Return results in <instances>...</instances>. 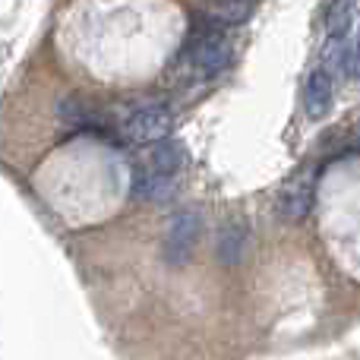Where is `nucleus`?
<instances>
[{"label": "nucleus", "instance_id": "f257e3e1", "mask_svg": "<svg viewBox=\"0 0 360 360\" xmlns=\"http://www.w3.org/2000/svg\"><path fill=\"white\" fill-rule=\"evenodd\" d=\"M186 60L202 76L221 73L231 63V44H228V38L221 35V25L209 22V19L193 25V35H190V41H186Z\"/></svg>", "mask_w": 360, "mask_h": 360}, {"label": "nucleus", "instance_id": "f03ea898", "mask_svg": "<svg viewBox=\"0 0 360 360\" xmlns=\"http://www.w3.org/2000/svg\"><path fill=\"white\" fill-rule=\"evenodd\" d=\"M171 130H174V114L165 105H143L127 114L120 124V136L133 146H152L171 136Z\"/></svg>", "mask_w": 360, "mask_h": 360}, {"label": "nucleus", "instance_id": "7ed1b4c3", "mask_svg": "<svg viewBox=\"0 0 360 360\" xmlns=\"http://www.w3.org/2000/svg\"><path fill=\"white\" fill-rule=\"evenodd\" d=\"M199 212L186 209V212H177L168 224V234H165V262L168 266H184L186 259L193 256V247L199 240Z\"/></svg>", "mask_w": 360, "mask_h": 360}, {"label": "nucleus", "instance_id": "20e7f679", "mask_svg": "<svg viewBox=\"0 0 360 360\" xmlns=\"http://www.w3.org/2000/svg\"><path fill=\"white\" fill-rule=\"evenodd\" d=\"M313 199H316V177H313V171H307V174H297L281 190L278 212L285 218H291V221H300V218L310 215Z\"/></svg>", "mask_w": 360, "mask_h": 360}, {"label": "nucleus", "instance_id": "39448f33", "mask_svg": "<svg viewBox=\"0 0 360 360\" xmlns=\"http://www.w3.org/2000/svg\"><path fill=\"white\" fill-rule=\"evenodd\" d=\"M332 98H335V82H332V73L323 67H316L310 76H307L304 86V111L310 120H319L329 114Z\"/></svg>", "mask_w": 360, "mask_h": 360}, {"label": "nucleus", "instance_id": "423d86ee", "mask_svg": "<svg viewBox=\"0 0 360 360\" xmlns=\"http://www.w3.org/2000/svg\"><path fill=\"white\" fill-rule=\"evenodd\" d=\"M177 196V180L171 174H158V171H139L133 174V199L149 205H165Z\"/></svg>", "mask_w": 360, "mask_h": 360}, {"label": "nucleus", "instance_id": "0eeeda50", "mask_svg": "<svg viewBox=\"0 0 360 360\" xmlns=\"http://www.w3.org/2000/svg\"><path fill=\"white\" fill-rule=\"evenodd\" d=\"M149 171H158V174H180V171L190 165V152H186V146L184 143H177V139H171V136H165V139H158V143H152V149H149Z\"/></svg>", "mask_w": 360, "mask_h": 360}, {"label": "nucleus", "instance_id": "6e6552de", "mask_svg": "<svg viewBox=\"0 0 360 360\" xmlns=\"http://www.w3.org/2000/svg\"><path fill=\"white\" fill-rule=\"evenodd\" d=\"M247 224L240 218H228V221L218 228V240H215V253L224 266H237L247 250Z\"/></svg>", "mask_w": 360, "mask_h": 360}, {"label": "nucleus", "instance_id": "1a4fd4ad", "mask_svg": "<svg viewBox=\"0 0 360 360\" xmlns=\"http://www.w3.org/2000/svg\"><path fill=\"white\" fill-rule=\"evenodd\" d=\"M323 70L345 76V79H354L357 76V48H354V41L332 38L329 48H326V54H323Z\"/></svg>", "mask_w": 360, "mask_h": 360}, {"label": "nucleus", "instance_id": "9d476101", "mask_svg": "<svg viewBox=\"0 0 360 360\" xmlns=\"http://www.w3.org/2000/svg\"><path fill=\"white\" fill-rule=\"evenodd\" d=\"M250 13H253V0H209L202 16L215 25H237L250 19Z\"/></svg>", "mask_w": 360, "mask_h": 360}, {"label": "nucleus", "instance_id": "9b49d317", "mask_svg": "<svg viewBox=\"0 0 360 360\" xmlns=\"http://www.w3.org/2000/svg\"><path fill=\"white\" fill-rule=\"evenodd\" d=\"M354 22V0H332L329 13H326V29L332 38H345Z\"/></svg>", "mask_w": 360, "mask_h": 360}]
</instances>
